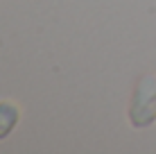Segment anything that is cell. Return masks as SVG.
Instances as JSON below:
<instances>
[{
	"mask_svg": "<svg viewBox=\"0 0 156 154\" xmlns=\"http://www.w3.org/2000/svg\"><path fill=\"white\" fill-rule=\"evenodd\" d=\"M129 118L136 127H147L156 118V77L147 75L138 82L131 98Z\"/></svg>",
	"mask_w": 156,
	"mask_h": 154,
	"instance_id": "cell-1",
	"label": "cell"
},
{
	"mask_svg": "<svg viewBox=\"0 0 156 154\" xmlns=\"http://www.w3.org/2000/svg\"><path fill=\"white\" fill-rule=\"evenodd\" d=\"M18 125V109L12 102H0V141L7 138Z\"/></svg>",
	"mask_w": 156,
	"mask_h": 154,
	"instance_id": "cell-2",
	"label": "cell"
}]
</instances>
